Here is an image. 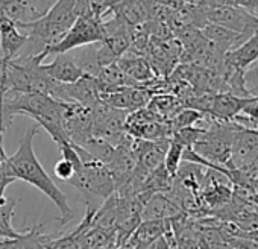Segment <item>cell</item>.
Instances as JSON below:
<instances>
[{"label": "cell", "mask_w": 258, "mask_h": 249, "mask_svg": "<svg viewBox=\"0 0 258 249\" xmlns=\"http://www.w3.org/2000/svg\"><path fill=\"white\" fill-rule=\"evenodd\" d=\"M255 163H258V130L244 128L235 123L228 170L247 167Z\"/></svg>", "instance_id": "obj_7"}, {"label": "cell", "mask_w": 258, "mask_h": 249, "mask_svg": "<svg viewBox=\"0 0 258 249\" xmlns=\"http://www.w3.org/2000/svg\"><path fill=\"white\" fill-rule=\"evenodd\" d=\"M256 59H258V31H255L240 46L228 50L223 56L226 66L237 69L240 72H246Z\"/></svg>", "instance_id": "obj_13"}, {"label": "cell", "mask_w": 258, "mask_h": 249, "mask_svg": "<svg viewBox=\"0 0 258 249\" xmlns=\"http://www.w3.org/2000/svg\"><path fill=\"white\" fill-rule=\"evenodd\" d=\"M232 121L244 128L258 130V96L252 97V100L240 111V114Z\"/></svg>", "instance_id": "obj_19"}, {"label": "cell", "mask_w": 258, "mask_h": 249, "mask_svg": "<svg viewBox=\"0 0 258 249\" xmlns=\"http://www.w3.org/2000/svg\"><path fill=\"white\" fill-rule=\"evenodd\" d=\"M91 0H56L53 5L37 20L20 23L17 28L25 31L32 46H38L41 52L44 47L56 44L66 32L72 28L75 20L90 10Z\"/></svg>", "instance_id": "obj_2"}, {"label": "cell", "mask_w": 258, "mask_h": 249, "mask_svg": "<svg viewBox=\"0 0 258 249\" xmlns=\"http://www.w3.org/2000/svg\"><path fill=\"white\" fill-rule=\"evenodd\" d=\"M244 84L252 96H258V59L244 72Z\"/></svg>", "instance_id": "obj_23"}, {"label": "cell", "mask_w": 258, "mask_h": 249, "mask_svg": "<svg viewBox=\"0 0 258 249\" xmlns=\"http://www.w3.org/2000/svg\"><path fill=\"white\" fill-rule=\"evenodd\" d=\"M184 145L179 143L178 140L175 139H170V145H169V149H167V154H166V158H164V167L166 170L175 176L181 163H182V152H184Z\"/></svg>", "instance_id": "obj_21"}, {"label": "cell", "mask_w": 258, "mask_h": 249, "mask_svg": "<svg viewBox=\"0 0 258 249\" xmlns=\"http://www.w3.org/2000/svg\"><path fill=\"white\" fill-rule=\"evenodd\" d=\"M55 175H56V178L58 179H61V181H66V182H69L73 176H75V173L79 170L73 163H70L69 160H64V158H61L56 164H55Z\"/></svg>", "instance_id": "obj_22"}, {"label": "cell", "mask_w": 258, "mask_h": 249, "mask_svg": "<svg viewBox=\"0 0 258 249\" xmlns=\"http://www.w3.org/2000/svg\"><path fill=\"white\" fill-rule=\"evenodd\" d=\"M255 97V96H252ZM252 97H238L231 93H216L213 96L207 115L219 121H232Z\"/></svg>", "instance_id": "obj_11"}, {"label": "cell", "mask_w": 258, "mask_h": 249, "mask_svg": "<svg viewBox=\"0 0 258 249\" xmlns=\"http://www.w3.org/2000/svg\"><path fill=\"white\" fill-rule=\"evenodd\" d=\"M40 53L20 55L7 64L0 63V93H41L50 96L56 82L43 70Z\"/></svg>", "instance_id": "obj_3"}, {"label": "cell", "mask_w": 258, "mask_h": 249, "mask_svg": "<svg viewBox=\"0 0 258 249\" xmlns=\"http://www.w3.org/2000/svg\"><path fill=\"white\" fill-rule=\"evenodd\" d=\"M17 181V176L11 167L10 157L7 155L2 143H0V198H5V190L8 185Z\"/></svg>", "instance_id": "obj_20"}, {"label": "cell", "mask_w": 258, "mask_h": 249, "mask_svg": "<svg viewBox=\"0 0 258 249\" xmlns=\"http://www.w3.org/2000/svg\"><path fill=\"white\" fill-rule=\"evenodd\" d=\"M152 93L146 87H123L114 90L111 93L102 94L100 100L111 108L124 111V112H134L148 106Z\"/></svg>", "instance_id": "obj_8"}, {"label": "cell", "mask_w": 258, "mask_h": 249, "mask_svg": "<svg viewBox=\"0 0 258 249\" xmlns=\"http://www.w3.org/2000/svg\"><path fill=\"white\" fill-rule=\"evenodd\" d=\"M38 130H40V127L35 123L26 131V134L23 136V139L19 143L16 154L10 157V163H11V167H13L17 179L29 182L31 185L38 189L41 193H44L58 207V210L61 213V217L58 219V222L61 226H64L73 219L75 213L67 201V196L58 189V185L47 175V172L44 170V167L41 166V163L38 161V158L35 155L34 139L38 134Z\"/></svg>", "instance_id": "obj_1"}, {"label": "cell", "mask_w": 258, "mask_h": 249, "mask_svg": "<svg viewBox=\"0 0 258 249\" xmlns=\"http://www.w3.org/2000/svg\"><path fill=\"white\" fill-rule=\"evenodd\" d=\"M4 133H5V130H4V128H2V127H0V136H2V134H4Z\"/></svg>", "instance_id": "obj_27"}, {"label": "cell", "mask_w": 258, "mask_h": 249, "mask_svg": "<svg viewBox=\"0 0 258 249\" xmlns=\"http://www.w3.org/2000/svg\"><path fill=\"white\" fill-rule=\"evenodd\" d=\"M115 64L129 79H133L142 87H146L148 84L157 79V75L152 70L146 56L124 53Z\"/></svg>", "instance_id": "obj_12"}, {"label": "cell", "mask_w": 258, "mask_h": 249, "mask_svg": "<svg viewBox=\"0 0 258 249\" xmlns=\"http://www.w3.org/2000/svg\"><path fill=\"white\" fill-rule=\"evenodd\" d=\"M82 198H100L105 201L111 195L115 193L114 179L106 169V166L99 160L84 161L81 169L75 173V176L69 181Z\"/></svg>", "instance_id": "obj_5"}, {"label": "cell", "mask_w": 258, "mask_h": 249, "mask_svg": "<svg viewBox=\"0 0 258 249\" xmlns=\"http://www.w3.org/2000/svg\"><path fill=\"white\" fill-rule=\"evenodd\" d=\"M106 17L102 14L88 10L87 13L81 14L72 28L66 32V35L53 46L44 47L40 55L43 59H46L49 55H58V53H67L73 52L76 49L97 44L103 40V22Z\"/></svg>", "instance_id": "obj_4"}, {"label": "cell", "mask_w": 258, "mask_h": 249, "mask_svg": "<svg viewBox=\"0 0 258 249\" xmlns=\"http://www.w3.org/2000/svg\"><path fill=\"white\" fill-rule=\"evenodd\" d=\"M208 23L219 25L229 31L250 37L258 31V17L247 13L246 10L237 5H223L210 10H204Z\"/></svg>", "instance_id": "obj_6"}, {"label": "cell", "mask_w": 258, "mask_h": 249, "mask_svg": "<svg viewBox=\"0 0 258 249\" xmlns=\"http://www.w3.org/2000/svg\"><path fill=\"white\" fill-rule=\"evenodd\" d=\"M17 199L0 198V240L19 238L23 232H19L13 228V216L17 205Z\"/></svg>", "instance_id": "obj_18"}, {"label": "cell", "mask_w": 258, "mask_h": 249, "mask_svg": "<svg viewBox=\"0 0 258 249\" xmlns=\"http://www.w3.org/2000/svg\"><path fill=\"white\" fill-rule=\"evenodd\" d=\"M170 231H172L170 219L169 220H142V223L137 226V229L134 231L131 238H129L127 244L133 247L149 244Z\"/></svg>", "instance_id": "obj_17"}, {"label": "cell", "mask_w": 258, "mask_h": 249, "mask_svg": "<svg viewBox=\"0 0 258 249\" xmlns=\"http://www.w3.org/2000/svg\"><path fill=\"white\" fill-rule=\"evenodd\" d=\"M28 43L29 37L23 34L14 22H11L10 19L4 20L0 25V50H2L0 63L7 64L10 61H14L17 56L22 55Z\"/></svg>", "instance_id": "obj_9"}, {"label": "cell", "mask_w": 258, "mask_h": 249, "mask_svg": "<svg viewBox=\"0 0 258 249\" xmlns=\"http://www.w3.org/2000/svg\"><path fill=\"white\" fill-rule=\"evenodd\" d=\"M43 70L56 84H73L85 75L72 52L55 55L52 63L43 64Z\"/></svg>", "instance_id": "obj_10"}, {"label": "cell", "mask_w": 258, "mask_h": 249, "mask_svg": "<svg viewBox=\"0 0 258 249\" xmlns=\"http://www.w3.org/2000/svg\"><path fill=\"white\" fill-rule=\"evenodd\" d=\"M0 127L5 130V127H4V94L2 93H0Z\"/></svg>", "instance_id": "obj_25"}, {"label": "cell", "mask_w": 258, "mask_h": 249, "mask_svg": "<svg viewBox=\"0 0 258 249\" xmlns=\"http://www.w3.org/2000/svg\"><path fill=\"white\" fill-rule=\"evenodd\" d=\"M7 19H8V17H7L5 8H4L2 2H0V25H2V22H4V20H7Z\"/></svg>", "instance_id": "obj_26"}, {"label": "cell", "mask_w": 258, "mask_h": 249, "mask_svg": "<svg viewBox=\"0 0 258 249\" xmlns=\"http://www.w3.org/2000/svg\"><path fill=\"white\" fill-rule=\"evenodd\" d=\"M172 244V231L167 232L166 235L157 238L155 241L149 243V244H143V246H137L134 249H170Z\"/></svg>", "instance_id": "obj_24"}, {"label": "cell", "mask_w": 258, "mask_h": 249, "mask_svg": "<svg viewBox=\"0 0 258 249\" xmlns=\"http://www.w3.org/2000/svg\"><path fill=\"white\" fill-rule=\"evenodd\" d=\"M43 228L44 223H35L34 226L28 228L19 238L2 240L0 249H46V244L52 235L44 234Z\"/></svg>", "instance_id": "obj_16"}, {"label": "cell", "mask_w": 258, "mask_h": 249, "mask_svg": "<svg viewBox=\"0 0 258 249\" xmlns=\"http://www.w3.org/2000/svg\"><path fill=\"white\" fill-rule=\"evenodd\" d=\"M7 17L16 25L29 23L40 19L46 11L41 10L40 0H0Z\"/></svg>", "instance_id": "obj_14"}, {"label": "cell", "mask_w": 258, "mask_h": 249, "mask_svg": "<svg viewBox=\"0 0 258 249\" xmlns=\"http://www.w3.org/2000/svg\"><path fill=\"white\" fill-rule=\"evenodd\" d=\"M181 213L179 207L166 193H154L142 210V220H169Z\"/></svg>", "instance_id": "obj_15"}]
</instances>
